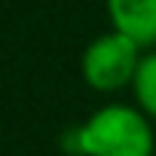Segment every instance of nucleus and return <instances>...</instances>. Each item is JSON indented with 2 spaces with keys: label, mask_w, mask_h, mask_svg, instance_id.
Returning <instances> with one entry per match:
<instances>
[{
  "label": "nucleus",
  "mask_w": 156,
  "mask_h": 156,
  "mask_svg": "<svg viewBox=\"0 0 156 156\" xmlns=\"http://www.w3.org/2000/svg\"><path fill=\"white\" fill-rule=\"evenodd\" d=\"M78 151L87 156H151L153 133L145 116L130 107L113 104L98 110L75 133Z\"/></svg>",
  "instance_id": "1"
},
{
  "label": "nucleus",
  "mask_w": 156,
  "mask_h": 156,
  "mask_svg": "<svg viewBox=\"0 0 156 156\" xmlns=\"http://www.w3.org/2000/svg\"><path fill=\"white\" fill-rule=\"evenodd\" d=\"M113 23L136 46L156 41V0H110Z\"/></svg>",
  "instance_id": "3"
},
{
  "label": "nucleus",
  "mask_w": 156,
  "mask_h": 156,
  "mask_svg": "<svg viewBox=\"0 0 156 156\" xmlns=\"http://www.w3.org/2000/svg\"><path fill=\"white\" fill-rule=\"evenodd\" d=\"M133 78H136V95H139L142 107L151 116H156V52L139 61Z\"/></svg>",
  "instance_id": "4"
},
{
  "label": "nucleus",
  "mask_w": 156,
  "mask_h": 156,
  "mask_svg": "<svg viewBox=\"0 0 156 156\" xmlns=\"http://www.w3.org/2000/svg\"><path fill=\"white\" fill-rule=\"evenodd\" d=\"M136 44L122 32L101 35L84 52V75L95 90H116L136 75Z\"/></svg>",
  "instance_id": "2"
}]
</instances>
